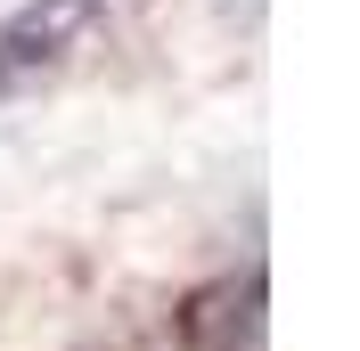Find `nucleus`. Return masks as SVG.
I'll return each instance as SVG.
<instances>
[{
	"label": "nucleus",
	"mask_w": 360,
	"mask_h": 351,
	"mask_svg": "<svg viewBox=\"0 0 360 351\" xmlns=\"http://www.w3.org/2000/svg\"><path fill=\"white\" fill-rule=\"evenodd\" d=\"M98 17H107V0H33V8H17L0 25V90L41 74V66H58L66 49H82V33Z\"/></svg>",
	"instance_id": "obj_1"
}]
</instances>
